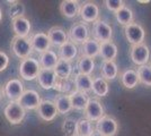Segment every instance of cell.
Here are the masks:
<instances>
[{
    "mask_svg": "<svg viewBox=\"0 0 151 136\" xmlns=\"http://www.w3.org/2000/svg\"><path fill=\"white\" fill-rule=\"evenodd\" d=\"M99 50H101V43L90 38L81 44V56L88 58L94 59L95 57L99 56Z\"/></svg>",
    "mask_w": 151,
    "mask_h": 136,
    "instance_id": "cell-22",
    "label": "cell"
},
{
    "mask_svg": "<svg viewBox=\"0 0 151 136\" xmlns=\"http://www.w3.org/2000/svg\"><path fill=\"white\" fill-rule=\"evenodd\" d=\"M80 6L78 0H63L60 2V13L67 18H75L79 15Z\"/></svg>",
    "mask_w": 151,
    "mask_h": 136,
    "instance_id": "cell-18",
    "label": "cell"
},
{
    "mask_svg": "<svg viewBox=\"0 0 151 136\" xmlns=\"http://www.w3.org/2000/svg\"><path fill=\"white\" fill-rule=\"evenodd\" d=\"M117 47L113 41H108L101 43V50H99V56H101L104 61H115L117 57Z\"/></svg>",
    "mask_w": 151,
    "mask_h": 136,
    "instance_id": "cell-21",
    "label": "cell"
},
{
    "mask_svg": "<svg viewBox=\"0 0 151 136\" xmlns=\"http://www.w3.org/2000/svg\"><path fill=\"white\" fill-rule=\"evenodd\" d=\"M40 71H41V66L37 59L33 58V57H27L20 60L18 71L20 77L24 81L36 79Z\"/></svg>",
    "mask_w": 151,
    "mask_h": 136,
    "instance_id": "cell-1",
    "label": "cell"
},
{
    "mask_svg": "<svg viewBox=\"0 0 151 136\" xmlns=\"http://www.w3.org/2000/svg\"><path fill=\"white\" fill-rule=\"evenodd\" d=\"M101 77L106 81H114L119 76V68L115 61H104L101 67Z\"/></svg>",
    "mask_w": 151,
    "mask_h": 136,
    "instance_id": "cell-27",
    "label": "cell"
},
{
    "mask_svg": "<svg viewBox=\"0 0 151 136\" xmlns=\"http://www.w3.org/2000/svg\"><path fill=\"white\" fill-rule=\"evenodd\" d=\"M95 132L93 123L87 118L82 117L79 120H77V135L79 136H91Z\"/></svg>",
    "mask_w": 151,
    "mask_h": 136,
    "instance_id": "cell-33",
    "label": "cell"
},
{
    "mask_svg": "<svg viewBox=\"0 0 151 136\" xmlns=\"http://www.w3.org/2000/svg\"><path fill=\"white\" fill-rule=\"evenodd\" d=\"M7 2L10 4L8 8V14L12 20L23 17L25 15V6L20 1H7Z\"/></svg>",
    "mask_w": 151,
    "mask_h": 136,
    "instance_id": "cell-35",
    "label": "cell"
},
{
    "mask_svg": "<svg viewBox=\"0 0 151 136\" xmlns=\"http://www.w3.org/2000/svg\"><path fill=\"white\" fill-rule=\"evenodd\" d=\"M138 77L139 83L143 84L145 86H151V65L150 64H145L143 66H139L138 67Z\"/></svg>",
    "mask_w": 151,
    "mask_h": 136,
    "instance_id": "cell-34",
    "label": "cell"
},
{
    "mask_svg": "<svg viewBox=\"0 0 151 136\" xmlns=\"http://www.w3.org/2000/svg\"><path fill=\"white\" fill-rule=\"evenodd\" d=\"M115 17H116V20L120 23L121 25L124 26L133 23V20H134V15H133L132 9L127 6L122 7L119 12H116Z\"/></svg>",
    "mask_w": 151,
    "mask_h": 136,
    "instance_id": "cell-31",
    "label": "cell"
},
{
    "mask_svg": "<svg viewBox=\"0 0 151 136\" xmlns=\"http://www.w3.org/2000/svg\"><path fill=\"white\" fill-rule=\"evenodd\" d=\"M91 136H103V135H101V134H99V133H97V132H96V130H95L94 133H93V134H91Z\"/></svg>",
    "mask_w": 151,
    "mask_h": 136,
    "instance_id": "cell-41",
    "label": "cell"
},
{
    "mask_svg": "<svg viewBox=\"0 0 151 136\" xmlns=\"http://www.w3.org/2000/svg\"><path fill=\"white\" fill-rule=\"evenodd\" d=\"M12 28H13V32L15 33V36L28 38L32 31V24L25 16H23L12 20Z\"/></svg>",
    "mask_w": 151,
    "mask_h": 136,
    "instance_id": "cell-16",
    "label": "cell"
},
{
    "mask_svg": "<svg viewBox=\"0 0 151 136\" xmlns=\"http://www.w3.org/2000/svg\"><path fill=\"white\" fill-rule=\"evenodd\" d=\"M59 61V57L53 50H46V51L40 53V66L43 69H54V67Z\"/></svg>",
    "mask_w": 151,
    "mask_h": 136,
    "instance_id": "cell-20",
    "label": "cell"
},
{
    "mask_svg": "<svg viewBox=\"0 0 151 136\" xmlns=\"http://www.w3.org/2000/svg\"><path fill=\"white\" fill-rule=\"evenodd\" d=\"M54 104L57 108L58 115H67L72 110V104L70 101L69 95H64V94H59L54 99Z\"/></svg>",
    "mask_w": 151,
    "mask_h": 136,
    "instance_id": "cell-26",
    "label": "cell"
},
{
    "mask_svg": "<svg viewBox=\"0 0 151 136\" xmlns=\"http://www.w3.org/2000/svg\"><path fill=\"white\" fill-rule=\"evenodd\" d=\"M113 38V28L105 20H98L93 23V39L98 41L99 43L112 41Z\"/></svg>",
    "mask_w": 151,
    "mask_h": 136,
    "instance_id": "cell-2",
    "label": "cell"
},
{
    "mask_svg": "<svg viewBox=\"0 0 151 136\" xmlns=\"http://www.w3.org/2000/svg\"><path fill=\"white\" fill-rule=\"evenodd\" d=\"M2 9H1V7H0V23H1V20H2Z\"/></svg>",
    "mask_w": 151,
    "mask_h": 136,
    "instance_id": "cell-42",
    "label": "cell"
},
{
    "mask_svg": "<svg viewBox=\"0 0 151 136\" xmlns=\"http://www.w3.org/2000/svg\"><path fill=\"white\" fill-rule=\"evenodd\" d=\"M76 91L87 93L91 92V85H93V77L90 75H83V74H77L73 78Z\"/></svg>",
    "mask_w": 151,
    "mask_h": 136,
    "instance_id": "cell-25",
    "label": "cell"
},
{
    "mask_svg": "<svg viewBox=\"0 0 151 136\" xmlns=\"http://www.w3.org/2000/svg\"><path fill=\"white\" fill-rule=\"evenodd\" d=\"M61 129L64 136H75L77 135V121L73 118H65L62 123Z\"/></svg>",
    "mask_w": 151,
    "mask_h": 136,
    "instance_id": "cell-36",
    "label": "cell"
},
{
    "mask_svg": "<svg viewBox=\"0 0 151 136\" xmlns=\"http://www.w3.org/2000/svg\"><path fill=\"white\" fill-rule=\"evenodd\" d=\"M69 97L72 104V109H76V110H85L90 100L87 93L79 92V91H75L73 93H71Z\"/></svg>",
    "mask_w": 151,
    "mask_h": 136,
    "instance_id": "cell-24",
    "label": "cell"
},
{
    "mask_svg": "<svg viewBox=\"0 0 151 136\" xmlns=\"http://www.w3.org/2000/svg\"><path fill=\"white\" fill-rule=\"evenodd\" d=\"M6 119L12 125H19L24 121L26 117V110L18 102H9L4 110Z\"/></svg>",
    "mask_w": 151,
    "mask_h": 136,
    "instance_id": "cell-5",
    "label": "cell"
},
{
    "mask_svg": "<svg viewBox=\"0 0 151 136\" xmlns=\"http://www.w3.org/2000/svg\"><path fill=\"white\" fill-rule=\"evenodd\" d=\"M79 15L83 23H94L99 17V7L93 1H85L80 6Z\"/></svg>",
    "mask_w": 151,
    "mask_h": 136,
    "instance_id": "cell-11",
    "label": "cell"
},
{
    "mask_svg": "<svg viewBox=\"0 0 151 136\" xmlns=\"http://www.w3.org/2000/svg\"><path fill=\"white\" fill-rule=\"evenodd\" d=\"M12 51L16 57L20 59H25L27 57H31L33 49H32L31 41L28 38H19V36H14L10 43Z\"/></svg>",
    "mask_w": 151,
    "mask_h": 136,
    "instance_id": "cell-4",
    "label": "cell"
},
{
    "mask_svg": "<svg viewBox=\"0 0 151 136\" xmlns=\"http://www.w3.org/2000/svg\"><path fill=\"white\" fill-rule=\"evenodd\" d=\"M85 118H87L88 120L93 121H98L101 117L105 115V110L104 107L99 100L97 99H90L88 104L85 109Z\"/></svg>",
    "mask_w": 151,
    "mask_h": 136,
    "instance_id": "cell-13",
    "label": "cell"
},
{
    "mask_svg": "<svg viewBox=\"0 0 151 136\" xmlns=\"http://www.w3.org/2000/svg\"><path fill=\"white\" fill-rule=\"evenodd\" d=\"M54 89L60 92V94L64 95H70L71 93H73L76 91L75 82L72 78H67V79H59L58 78L57 84L54 86Z\"/></svg>",
    "mask_w": 151,
    "mask_h": 136,
    "instance_id": "cell-32",
    "label": "cell"
},
{
    "mask_svg": "<svg viewBox=\"0 0 151 136\" xmlns=\"http://www.w3.org/2000/svg\"><path fill=\"white\" fill-rule=\"evenodd\" d=\"M75 136H79V135H75Z\"/></svg>",
    "mask_w": 151,
    "mask_h": 136,
    "instance_id": "cell-43",
    "label": "cell"
},
{
    "mask_svg": "<svg viewBox=\"0 0 151 136\" xmlns=\"http://www.w3.org/2000/svg\"><path fill=\"white\" fill-rule=\"evenodd\" d=\"M41 100L42 99L40 97L38 92H36L35 90H25L17 102L25 110H34V109H37Z\"/></svg>",
    "mask_w": 151,
    "mask_h": 136,
    "instance_id": "cell-12",
    "label": "cell"
},
{
    "mask_svg": "<svg viewBox=\"0 0 151 136\" xmlns=\"http://www.w3.org/2000/svg\"><path fill=\"white\" fill-rule=\"evenodd\" d=\"M4 90V95L10 101V102H17L19 97H22L23 92H24V85L22 83V81L18 78H12L7 82L2 87Z\"/></svg>",
    "mask_w": 151,
    "mask_h": 136,
    "instance_id": "cell-8",
    "label": "cell"
},
{
    "mask_svg": "<svg viewBox=\"0 0 151 136\" xmlns=\"http://www.w3.org/2000/svg\"><path fill=\"white\" fill-rule=\"evenodd\" d=\"M104 4L108 10L114 12V13L119 12L122 7L125 6V2L123 0H105Z\"/></svg>",
    "mask_w": 151,
    "mask_h": 136,
    "instance_id": "cell-37",
    "label": "cell"
},
{
    "mask_svg": "<svg viewBox=\"0 0 151 136\" xmlns=\"http://www.w3.org/2000/svg\"><path fill=\"white\" fill-rule=\"evenodd\" d=\"M121 83L122 85L127 89V90H132L135 86H138L139 83V77H138V73L135 69H125L121 74Z\"/></svg>",
    "mask_w": 151,
    "mask_h": 136,
    "instance_id": "cell-23",
    "label": "cell"
},
{
    "mask_svg": "<svg viewBox=\"0 0 151 136\" xmlns=\"http://www.w3.org/2000/svg\"><path fill=\"white\" fill-rule=\"evenodd\" d=\"M124 34L126 40L132 45L145 43V31L139 23H131L129 25L124 26Z\"/></svg>",
    "mask_w": 151,
    "mask_h": 136,
    "instance_id": "cell-6",
    "label": "cell"
},
{
    "mask_svg": "<svg viewBox=\"0 0 151 136\" xmlns=\"http://www.w3.org/2000/svg\"><path fill=\"white\" fill-rule=\"evenodd\" d=\"M9 65V57L5 51L0 50V73L6 71V68Z\"/></svg>",
    "mask_w": 151,
    "mask_h": 136,
    "instance_id": "cell-38",
    "label": "cell"
},
{
    "mask_svg": "<svg viewBox=\"0 0 151 136\" xmlns=\"http://www.w3.org/2000/svg\"><path fill=\"white\" fill-rule=\"evenodd\" d=\"M36 79L38 82V85L42 89L51 90V89H54V86L57 84L58 76L54 69H43V68H41Z\"/></svg>",
    "mask_w": 151,
    "mask_h": 136,
    "instance_id": "cell-15",
    "label": "cell"
},
{
    "mask_svg": "<svg viewBox=\"0 0 151 136\" xmlns=\"http://www.w3.org/2000/svg\"><path fill=\"white\" fill-rule=\"evenodd\" d=\"M91 91L97 97H106L109 92V86L106 79L101 76H96L93 78V85H91Z\"/></svg>",
    "mask_w": 151,
    "mask_h": 136,
    "instance_id": "cell-28",
    "label": "cell"
},
{
    "mask_svg": "<svg viewBox=\"0 0 151 136\" xmlns=\"http://www.w3.org/2000/svg\"><path fill=\"white\" fill-rule=\"evenodd\" d=\"M130 57L132 59L133 64L139 66H143L149 64L150 59V49L145 43L132 45L130 49Z\"/></svg>",
    "mask_w": 151,
    "mask_h": 136,
    "instance_id": "cell-9",
    "label": "cell"
},
{
    "mask_svg": "<svg viewBox=\"0 0 151 136\" xmlns=\"http://www.w3.org/2000/svg\"><path fill=\"white\" fill-rule=\"evenodd\" d=\"M54 71L57 74L59 79H67L71 78L72 75V65L70 61H65L62 59H59L57 65L54 67Z\"/></svg>",
    "mask_w": 151,
    "mask_h": 136,
    "instance_id": "cell-29",
    "label": "cell"
},
{
    "mask_svg": "<svg viewBox=\"0 0 151 136\" xmlns=\"http://www.w3.org/2000/svg\"><path fill=\"white\" fill-rule=\"evenodd\" d=\"M95 130L103 136H115L119 132V123L113 116L104 115L97 121Z\"/></svg>",
    "mask_w": 151,
    "mask_h": 136,
    "instance_id": "cell-3",
    "label": "cell"
},
{
    "mask_svg": "<svg viewBox=\"0 0 151 136\" xmlns=\"http://www.w3.org/2000/svg\"><path fill=\"white\" fill-rule=\"evenodd\" d=\"M89 28L86 23H76L71 26L68 33V38L69 41H71L75 44H82L83 42H86L89 39Z\"/></svg>",
    "mask_w": 151,
    "mask_h": 136,
    "instance_id": "cell-7",
    "label": "cell"
},
{
    "mask_svg": "<svg viewBox=\"0 0 151 136\" xmlns=\"http://www.w3.org/2000/svg\"><path fill=\"white\" fill-rule=\"evenodd\" d=\"M2 97H4V90H2V87L0 86V101H1Z\"/></svg>",
    "mask_w": 151,
    "mask_h": 136,
    "instance_id": "cell-39",
    "label": "cell"
},
{
    "mask_svg": "<svg viewBox=\"0 0 151 136\" xmlns=\"http://www.w3.org/2000/svg\"><path fill=\"white\" fill-rule=\"evenodd\" d=\"M49 40H50L51 45H54V47H61L65 42L69 41L68 38V33L63 30L61 26H53L49 30V32L46 33Z\"/></svg>",
    "mask_w": 151,
    "mask_h": 136,
    "instance_id": "cell-17",
    "label": "cell"
},
{
    "mask_svg": "<svg viewBox=\"0 0 151 136\" xmlns=\"http://www.w3.org/2000/svg\"><path fill=\"white\" fill-rule=\"evenodd\" d=\"M77 56H78V45L72 43L71 41L65 42L59 48V53H58L59 59L71 63L73 59L77 58Z\"/></svg>",
    "mask_w": 151,
    "mask_h": 136,
    "instance_id": "cell-19",
    "label": "cell"
},
{
    "mask_svg": "<svg viewBox=\"0 0 151 136\" xmlns=\"http://www.w3.org/2000/svg\"><path fill=\"white\" fill-rule=\"evenodd\" d=\"M37 115L38 117L44 120V121H52L55 119V117L58 116V111L57 108H55V104L53 101L51 100H46V99H43L41 100V102L37 107Z\"/></svg>",
    "mask_w": 151,
    "mask_h": 136,
    "instance_id": "cell-10",
    "label": "cell"
},
{
    "mask_svg": "<svg viewBox=\"0 0 151 136\" xmlns=\"http://www.w3.org/2000/svg\"><path fill=\"white\" fill-rule=\"evenodd\" d=\"M29 41H31L33 51L42 53V52L46 51V50H50V40H49V36L45 32H36L34 34H32V36L29 38Z\"/></svg>",
    "mask_w": 151,
    "mask_h": 136,
    "instance_id": "cell-14",
    "label": "cell"
},
{
    "mask_svg": "<svg viewBox=\"0 0 151 136\" xmlns=\"http://www.w3.org/2000/svg\"><path fill=\"white\" fill-rule=\"evenodd\" d=\"M77 67L79 74H83V75H90L95 69V61L94 59L85 57V56H80L78 61H77Z\"/></svg>",
    "mask_w": 151,
    "mask_h": 136,
    "instance_id": "cell-30",
    "label": "cell"
},
{
    "mask_svg": "<svg viewBox=\"0 0 151 136\" xmlns=\"http://www.w3.org/2000/svg\"><path fill=\"white\" fill-rule=\"evenodd\" d=\"M139 2H140V4H149L150 1H149V0H139Z\"/></svg>",
    "mask_w": 151,
    "mask_h": 136,
    "instance_id": "cell-40",
    "label": "cell"
},
{
    "mask_svg": "<svg viewBox=\"0 0 151 136\" xmlns=\"http://www.w3.org/2000/svg\"><path fill=\"white\" fill-rule=\"evenodd\" d=\"M150 65H151V63H150Z\"/></svg>",
    "mask_w": 151,
    "mask_h": 136,
    "instance_id": "cell-44",
    "label": "cell"
}]
</instances>
